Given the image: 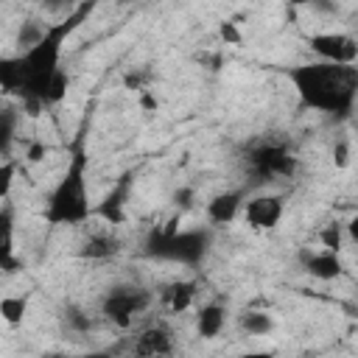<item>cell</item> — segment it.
<instances>
[{
	"mask_svg": "<svg viewBox=\"0 0 358 358\" xmlns=\"http://www.w3.org/2000/svg\"><path fill=\"white\" fill-rule=\"evenodd\" d=\"M145 81H148V73H143V70H129L123 76V84L129 90H137V92H145Z\"/></svg>",
	"mask_w": 358,
	"mask_h": 358,
	"instance_id": "cell-27",
	"label": "cell"
},
{
	"mask_svg": "<svg viewBox=\"0 0 358 358\" xmlns=\"http://www.w3.org/2000/svg\"><path fill=\"white\" fill-rule=\"evenodd\" d=\"M319 241H322L324 252H333V255H338V252H341V243H344V227H341L338 221L327 224V227L319 232Z\"/></svg>",
	"mask_w": 358,
	"mask_h": 358,
	"instance_id": "cell-24",
	"label": "cell"
},
{
	"mask_svg": "<svg viewBox=\"0 0 358 358\" xmlns=\"http://www.w3.org/2000/svg\"><path fill=\"white\" fill-rule=\"evenodd\" d=\"M294 84L302 106L350 117L358 98V67L355 64H330V62H305L282 70Z\"/></svg>",
	"mask_w": 358,
	"mask_h": 358,
	"instance_id": "cell-1",
	"label": "cell"
},
{
	"mask_svg": "<svg viewBox=\"0 0 358 358\" xmlns=\"http://www.w3.org/2000/svg\"><path fill=\"white\" fill-rule=\"evenodd\" d=\"M193 196H196V193H193V187H179V190L173 193V201H176V207H182V210H185V207H190V204H193Z\"/></svg>",
	"mask_w": 358,
	"mask_h": 358,
	"instance_id": "cell-30",
	"label": "cell"
},
{
	"mask_svg": "<svg viewBox=\"0 0 358 358\" xmlns=\"http://www.w3.org/2000/svg\"><path fill=\"white\" fill-rule=\"evenodd\" d=\"M45 31H48V25H42V22H36V20H28V22H22V28H20V34H17V45H20V53H25V50H31L42 36H45Z\"/></svg>",
	"mask_w": 358,
	"mask_h": 358,
	"instance_id": "cell-21",
	"label": "cell"
},
{
	"mask_svg": "<svg viewBox=\"0 0 358 358\" xmlns=\"http://www.w3.org/2000/svg\"><path fill=\"white\" fill-rule=\"evenodd\" d=\"M67 87H70L67 73H64V70H56V73H53V78H50V81H48V87H45V95H42L45 106L62 103V101L67 98Z\"/></svg>",
	"mask_w": 358,
	"mask_h": 358,
	"instance_id": "cell-20",
	"label": "cell"
},
{
	"mask_svg": "<svg viewBox=\"0 0 358 358\" xmlns=\"http://www.w3.org/2000/svg\"><path fill=\"white\" fill-rule=\"evenodd\" d=\"M241 210H243V221H246L252 229L268 232V229H274V227L282 221L285 204H282V199L274 196V193H260V196L246 199Z\"/></svg>",
	"mask_w": 358,
	"mask_h": 358,
	"instance_id": "cell-8",
	"label": "cell"
},
{
	"mask_svg": "<svg viewBox=\"0 0 358 358\" xmlns=\"http://www.w3.org/2000/svg\"><path fill=\"white\" fill-rule=\"evenodd\" d=\"M25 90H28V76H25L20 53L17 56H3L0 59V92L22 98Z\"/></svg>",
	"mask_w": 358,
	"mask_h": 358,
	"instance_id": "cell-14",
	"label": "cell"
},
{
	"mask_svg": "<svg viewBox=\"0 0 358 358\" xmlns=\"http://www.w3.org/2000/svg\"><path fill=\"white\" fill-rule=\"evenodd\" d=\"M140 106H143V109H157V98L145 90V92H140Z\"/></svg>",
	"mask_w": 358,
	"mask_h": 358,
	"instance_id": "cell-32",
	"label": "cell"
},
{
	"mask_svg": "<svg viewBox=\"0 0 358 358\" xmlns=\"http://www.w3.org/2000/svg\"><path fill=\"white\" fill-rule=\"evenodd\" d=\"M45 154H48V148H45V143H31L28 148H25V162H42L45 159Z\"/></svg>",
	"mask_w": 358,
	"mask_h": 358,
	"instance_id": "cell-29",
	"label": "cell"
},
{
	"mask_svg": "<svg viewBox=\"0 0 358 358\" xmlns=\"http://www.w3.org/2000/svg\"><path fill=\"white\" fill-rule=\"evenodd\" d=\"M302 263H305V271L310 274V277H316V280H336L338 274H341V260H338V255H333V252H310V249H305L302 252Z\"/></svg>",
	"mask_w": 358,
	"mask_h": 358,
	"instance_id": "cell-15",
	"label": "cell"
},
{
	"mask_svg": "<svg viewBox=\"0 0 358 358\" xmlns=\"http://www.w3.org/2000/svg\"><path fill=\"white\" fill-rule=\"evenodd\" d=\"M14 179H17V159L0 162V201L8 199V193L14 187Z\"/></svg>",
	"mask_w": 358,
	"mask_h": 358,
	"instance_id": "cell-25",
	"label": "cell"
},
{
	"mask_svg": "<svg viewBox=\"0 0 358 358\" xmlns=\"http://www.w3.org/2000/svg\"><path fill=\"white\" fill-rule=\"evenodd\" d=\"M246 168L257 176V179H291L296 173V157L291 154V148L282 143V140H257L246 148V157H243Z\"/></svg>",
	"mask_w": 358,
	"mask_h": 358,
	"instance_id": "cell-5",
	"label": "cell"
},
{
	"mask_svg": "<svg viewBox=\"0 0 358 358\" xmlns=\"http://www.w3.org/2000/svg\"><path fill=\"white\" fill-rule=\"evenodd\" d=\"M120 249H123V241H120L112 229H92V232L78 243L76 255L84 257V260H109V257H115Z\"/></svg>",
	"mask_w": 358,
	"mask_h": 358,
	"instance_id": "cell-10",
	"label": "cell"
},
{
	"mask_svg": "<svg viewBox=\"0 0 358 358\" xmlns=\"http://www.w3.org/2000/svg\"><path fill=\"white\" fill-rule=\"evenodd\" d=\"M87 120L81 123L76 140L70 143V157L67 168L62 171L59 182L53 185L42 218L50 227H78L92 218V204H90V190H87Z\"/></svg>",
	"mask_w": 358,
	"mask_h": 358,
	"instance_id": "cell-2",
	"label": "cell"
},
{
	"mask_svg": "<svg viewBox=\"0 0 358 358\" xmlns=\"http://www.w3.org/2000/svg\"><path fill=\"white\" fill-rule=\"evenodd\" d=\"M92 8H95V3H81V6H76L64 20L48 22L45 36H42L31 50L20 53L22 67H25V76H28V90H25V95H22L20 101H42L48 81L53 78L56 70H62L59 62H62L64 42H67L70 34L92 14ZM42 103H45V101H42Z\"/></svg>",
	"mask_w": 358,
	"mask_h": 358,
	"instance_id": "cell-3",
	"label": "cell"
},
{
	"mask_svg": "<svg viewBox=\"0 0 358 358\" xmlns=\"http://www.w3.org/2000/svg\"><path fill=\"white\" fill-rule=\"evenodd\" d=\"M235 358H274V352H268V350H252V352H241Z\"/></svg>",
	"mask_w": 358,
	"mask_h": 358,
	"instance_id": "cell-33",
	"label": "cell"
},
{
	"mask_svg": "<svg viewBox=\"0 0 358 358\" xmlns=\"http://www.w3.org/2000/svg\"><path fill=\"white\" fill-rule=\"evenodd\" d=\"M173 330L162 322L143 327L134 338H131V355L134 358H171L173 355Z\"/></svg>",
	"mask_w": 358,
	"mask_h": 358,
	"instance_id": "cell-9",
	"label": "cell"
},
{
	"mask_svg": "<svg viewBox=\"0 0 358 358\" xmlns=\"http://www.w3.org/2000/svg\"><path fill=\"white\" fill-rule=\"evenodd\" d=\"M243 190H224L207 201V218L210 224H229L243 207Z\"/></svg>",
	"mask_w": 358,
	"mask_h": 358,
	"instance_id": "cell-13",
	"label": "cell"
},
{
	"mask_svg": "<svg viewBox=\"0 0 358 358\" xmlns=\"http://www.w3.org/2000/svg\"><path fill=\"white\" fill-rule=\"evenodd\" d=\"M126 199H129V176H123L106 196L101 204L92 207V215L103 218L109 227H117L126 221Z\"/></svg>",
	"mask_w": 358,
	"mask_h": 358,
	"instance_id": "cell-11",
	"label": "cell"
},
{
	"mask_svg": "<svg viewBox=\"0 0 358 358\" xmlns=\"http://www.w3.org/2000/svg\"><path fill=\"white\" fill-rule=\"evenodd\" d=\"M333 159H336V168H347L350 165V143L341 137V140H336V145H333Z\"/></svg>",
	"mask_w": 358,
	"mask_h": 358,
	"instance_id": "cell-28",
	"label": "cell"
},
{
	"mask_svg": "<svg viewBox=\"0 0 358 358\" xmlns=\"http://www.w3.org/2000/svg\"><path fill=\"white\" fill-rule=\"evenodd\" d=\"M176 221L179 218H171V224L165 229L151 232V238L145 241L148 255L176 260L185 266H196L210 249V232L207 229H179Z\"/></svg>",
	"mask_w": 358,
	"mask_h": 358,
	"instance_id": "cell-4",
	"label": "cell"
},
{
	"mask_svg": "<svg viewBox=\"0 0 358 358\" xmlns=\"http://www.w3.org/2000/svg\"><path fill=\"white\" fill-rule=\"evenodd\" d=\"M64 327H67L70 333L84 336V333H90V330H92V316H90L84 308L70 305V308L64 310Z\"/></svg>",
	"mask_w": 358,
	"mask_h": 358,
	"instance_id": "cell-22",
	"label": "cell"
},
{
	"mask_svg": "<svg viewBox=\"0 0 358 358\" xmlns=\"http://www.w3.org/2000/svg\"><path fill=\"white\" fill-rule=\"evenodd\" d=\"M28 316V296L25 294H11V296H0V319L8 327H20Z\"/></svg>",
	"mask_w": 358,
	"mask_h": 358,
	"instance_id": "cell-18",
	"label": "cell"
},
{
	"mask_svg": "<svg viewBox=\"0 0 358 358\" xmlns=\"http://www.w3.org/2000/svg\"><path fill=\"white\" fill-rule=\"evenodd\" d=\"M151 305V294L140 285H115L101 299V313L120 330L131 327L140 313H145Z\"/></svg>",
	"mask_w": 358,
	"mask_h": 358,
	"instance_id": "cell-6",
	"label": "cell"
},
{
	"mask_svg": "<svg viewBox=\"0 0 358 358\" xmlns=\"http://www.w3.org/2000/svg\"><path fill=\"white\" fill-rule=\"evenodd\" d=\"M241 327L249 333V336H268L274 330V319L271 313L266 310H246L241 316Z\"/></svg>",
	"mask_w": 358,
	"mask_h": 358,
	"instance_id": "cell-19",
	"label": "cell"
},
{
	"mask_svg": "<svg viewBox=\"0 0 358 358\" xmlns=\"http://www.w3.org/2000/svg\"><path fill=\"white\" fill-rule=\"evenodd\" d=\"M218 34H221L224 45H243V34L238 31V25H235V22H221Z\"/></svg>",
	"mask_w": 358,
	"mask_h": 358,
	"instance_id": "cell-26",
	"label": "cell"
},
{
	"mask_svg": "<svg viewBox=\"0 0 358 358\" xmlns=\"http://www.w3.org/2000/svg\"><path fill=\"white\" fill-rule=\"evenodd\" d=\"M14 131H17V112L0 109V154H6L8 145L14 143Z\"/></svg>",
	"mask_w": 358,
	"mask_h": 358,
	"instance_id": "cell-23",
	"label": "cell"
},
{
	"mask_svg": "<svg viewBox=\"0 0 358 358\" xmlns=\"http://www.w3.org/2000/svg\"><path fill=\"white\" fill-rule=\"evenodd\" d=\"M227 324V308L218 302H207L196 313V333L201 338H215Z\"/></svg>",
	"mask_w": 358,
	"mask_h": 358,
	"instance_id": "cell-16",
	"label": "cell"
},
{
	"mask_svg": "<svg viewBox=\"0 0 358 358\" xmlns=\"http://www.w3.org/2000/svg\"><path fill=\"white\" fill-rule=\"evenodd\" d=\"M50 358H115L112 350H90V352H78V355H50Z\"/></svg>",
	"mask_w": 358,
	"mask_h": 358,
	"instance_id": "cell-31",
	"label": "cell"
},
{
	"mask_svg": "<svg viewBox=\"0 0 358 358\" xmlns=\"http://www.w3.org/2000/svg\"><path fill=\"white\" fill-rule=\"evenodd\" d=\"M22 268V260L14 252V210L0 207V271L14 274Z\"/></svg>",
	"mask_w": 358,
	"mask_h": 358,
	"instance_id": "cell-12",
	"label": "cell"
},
{
	"mask_svg": "<svg viewBox=\"0 0 358 358\" xmlns=\"http://www.w3.org/2000/svg\"><path fill=\"white\" fill-rule=\"evenodd\" d=\"M308 48L319 62L330 64H355L358 59V39L341 31H327V34H313L308 36Z\"/></svg>",
	"mask_w": 358,
	"mask_h": 358,
	"instance_id": "cell-7",
	"label": "cell"
},
{
	"mask_svg": "<svg viewBox=\"0 0 358 358\" xmlns=\"http://www.w3.org/2000/svg\"><path fill=\"white\" fill-rule=\"evenodd\" d=\"M196 291H199V282L196 280H179L173 285H168L165 291V299H168V308L171 313H185L193 299H196Z\"/></svg>",
	"mask_w": 358,
	"mask_h": 358,
	"instance_id": "cell-17",
	"label": "cell"
}]
</instances>
